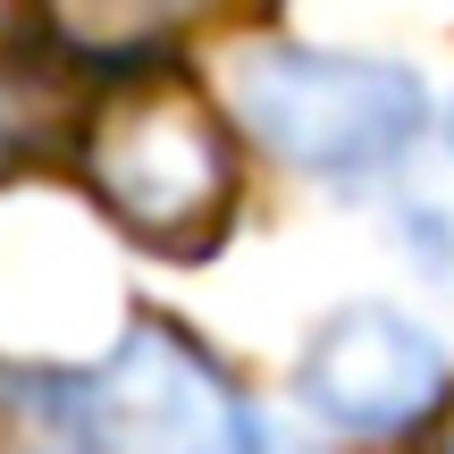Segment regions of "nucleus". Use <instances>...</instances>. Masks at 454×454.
Segmentation results:
<instances>
[{
	"mask_svg": "<svg viewBox=\"0 0 454 454\" xmlns=\"http://www.w3.org/2000/svg\"><path fill=\"white\" fill-rule=\"evenodd\" d=\"M236 110L286 168L328 185H362L395 168L429 127V93L412 67L294 43H270L236 67Z\"/></svg>",
	"mask_w": 454,
	"mask_h": 454,
	"instance_id": "1",
	"label": "nucleus"
},
{
	"mask_svg": "<svg viewBox=\"0 0 454 454\" xmlns=\"http://www.w3.org/2000/svg\"><path fill=\"white\" fill-rule=\"evenodd\" d=\"M84 185L135 244L202 253L236 211V144L202 93L144 84L84 127Z\"/></svg>",
	"mask_w": 454,
	"mask_h": 454,
	"instance_id": "2",
	"label": "nucleus"
},
{
	"mask_svg": "<svg viewBox=\"0 0 454 454\" xmlns=\"http://www.w3.org/2000/svg\"><path fill=\"white\" fill-rule=\"evenodd\" d=\"M110 454H270V429L227 395V379L168 328H135L93 379Z\"/></svg>",
	"mask_w": 454,
	"mask_h": 454,
	"instance_id": "3",
	"label": "nucleus"
},
{
	"mask_svg": "<svg viewBox=\"0 0 454 454\" xmlns=\"http://www.w3.org/2000/svg\"><path fill=\"white\" fill-rule=\"evenodd\" d=\"M438 395H446L438 337L387 303L337 311L303 354V404L328 429H354V438H395V429L429 421Z\"/></svg>",
	"mask_w": 454,
	"mask_h": 454,
	"instance_id": "4",
	"label": "nucleus"
},
{
	"mask_svg": "<svg viewBox=\"0 0 454 454\" xmlns=\"http://www.w3.org/2000/svg\"><path fill=\"white\" fill-rule=\"evenodd\" d=\"M34 9H43V34L59 51L101 59V67H127V59L168 51L202 17V0H34Z\"/></svg>",
	"mask_w": 454,
	"mask_h": 454,
	"instance_id": "5",
	"label": "nucleus"
}]
</instances>
